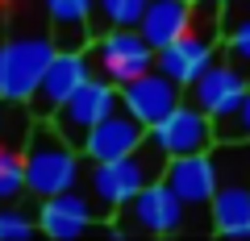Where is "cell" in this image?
Masks as SVG:
<instances>
[{
	"instance_id": "1",
	"label": "cell",
	"mask_w": 250,
	"mask_h": 241,
	"mask_svg": "<svg viewBox=\"0 0 250 241\" xmlns=\"http://www.w3.org/2000/svg\"><path fill=\"white\" fill-rule=\"evenodd\" d=\"M213 229L221 237H250V142H217L213 150Z\"/></svg>"
},
{
	"instance_id": "2",
	"label": "cell",
	"mask_w": 250,
	"mask_h": 241,
	"mask_svg": "<svg viewBox=\"0 0 250 241\" xmlns=\"http://www.w3.org/2000/svg\"><path fill=\"white\" fill-rule=\"evenodd\" d=\"M163 170H167V154H163L159 146H154V137L146 133V142L138 146V150L121 154V158H108V162H92V175H88L92 204L104 208V212H121L146 183L163 179Z\"/></svg>"
},
{
	"instance_id": "3",
	"label": "cell",
	"mask_w": 250,
	"mask_h": 241,
	"mask_svg": "<svg viewBox=\"0 0 250 241\" xmlns=\"http://www.w3.org/2000/svg\"><path fill=\"white\" fill-rule=\"evenodd\" d=\"M21 154H25V191H34L38 200L75 187V179H80V150L54 129V121L29 125Z\"/></svg>"
},
{
	"instance_id": "4",
	"label": "cell",
	"mask_w": 250,
	"mask_h": 241,
	"mask_svg": "<svg viewBox=\"0 0 250 241\" xmlns=\"http://www.w3.org/2000/svg\"><path fill=\"white\" fill-rule=\"evenodd\" d=\"M54 50V34H25V37H9L0 42V100L13 104H29V96L42 83V71L50 67Z\"/></svg>"
},
{
	"instance_id": "5",
	"label": "cell",
	"mask_w": 250,
	"mask_h": 241,
	"mask_svg": "<svg viewBox=\"0 0 250 241\" xmlns=\"http://www.w3.org/2000/svg\"><path fill=\"white\" fill-rule=\"evenodd\" d=\"M154 46L142 37V29H108V34H96L88 42V63H92V75L108 83H129L138 79L142 71L154 67Z\"/></svg>"
},
{
	"instance_id": "6",
	"label": "cell",
	"mask_w": 250,
	"mask_h": 241,
	"mask_svg": "<svg viewBox=\"0 0 250 241\" xmlns=\"http://www.w3.org/2000/svg\"><path fill=\"white\" fill-rule=\"evenodd\" d=\"M117 104H121V88L108 83V79H100V75H88L71 96L62 100V108L50 116V121H54V129L80 150L83 137H88V129L96 125L100 116H108Z\"/></svg>"
},
{
	"instance_id": "7",
	"label": "cell",
	"mask_w": 250,
	"mask_h": 241,
	"mask_svg": "<svg viewBox=\"0 0 250 241\" xmlns=\"http://www.w3.org/2000/svg\"><path fill=\"white\" fill-rule=\"evenodd\" d=\"M154 146H159L167 158H184V154H205L217 146V125L205 108H196L192 100L188 104H175L159 125L150 129Z\"/></svg>"
},
{
	"instance_id": "8",
	"label": "cell",
	"mask_w": 250,
	"mask_h": 241,
	"mask_svg": "<svg viewBox=\"0 0 250 241\" xmlns=\"http://www.w3.org/2000/svg\"><path fill=\"white\" fill-rule=\"evenodd\" d=\"M217 42H221L217 21L208 29H200L196 17H192V29H188V34H179L175 42H167L159 54H154V67H159L163 75H171L175 83H184V88H188V83H192L217 58Z\"/></svg>"
},
{
	"instance_id": "9",
	"label": "cell",
	"mask_w": 250,
	"mask_h": 241,
	"mask_svg": "<svg viewBox=\"0 0 250 241\" xmlns=\"http://www.w3.org/2000/svg\"><path fill=\"white\" fill-rule=\"evenodd\" d=\"M88 75H92L88 50H54L50 67L42 71L38 92L29 96V112H34V121H50V116L62 108V100L71 96Z\"/></svg>"
},
{
	"instance_id": "10",
	"label": "cell",
	"mask_w": 250,
	"mask_h": 241,
	"mask_svg": "<svg viewBox=\"0 0 250 241\" xmlns=\"http://www.w3.org/2000/svg\"><path fill=\"white\" fill-rule=\"evenodd\" d=\"M121 212H125V224H121V229H138V233H179V229H188V208H184V200H179L163 179L146 183V187L138 191Z\"/></svg>"
},
{
	"instance_id": "11",
	"label": "cell",
	"mask_w": 250,
	"mask_h": 241,
	"mask_svg": "<svg viewBox=\"0 0 250 241\" xmlns=\"http://www.w3.org/2000/svg\"><path fill=\"white\" fill-rule=\"evenodd\" d=\"M121 104L129 108L146 129H154L175 104H184V83H175L171 75H163L159 67H150V71H142L138 79L121 83Z\"/></svg>"
},
{
	"instance_id": "12",
	"label": "cell",
	"mask_w": 250,
	"mask_h": 241,
	"mask_svg": "<svg viewBox=\"0 0 250 241\" xmlns=\"http://www.w3.org/2000/svg\"><path fill=\"white\" fill-rule=\"evenodd\" d=\"M146 133H150V129H146L125 104H117L108 116H100L96 125L88 129V137H83L80 150L88 154L92 162H108V158H121V154L138 150V146L146 142Z\"/></svg>"
},
{
	"instance_id": "13",
	"label": "cell",
	"mask_w": 250,
	"mask_h": 241,
	"mask_svg": "<svg viewBox=\"0 0 250 241\" xmlns=\"http://www.w3.org/2000/svg\"><path fill=\"white\" fill-rule=\"evenodd\" d=\"M163 183L184 200L188 212L213 204V187H217V167H213V154H184V158H167V170H163ZM213 216V212H208Z\"/></svg>"
},
{
	"instance_id": "14",
	"label": "cell",
	"mask_w": 250,
	"mask_h": 241,
	"mask_svg": "<svg viewBox=\"0 0 250 241\" xmlns=\"http://www.w3.org/2000/svg\"><path fill=\"white\" fill-rule=\"evenodd\" d=\"M246 88H250L246 75H242L233 63H217L213 58L196 79L188 83V100H192L196 108H205V112L217 121V116H225L242 96H246Z\"/></svg>"
},
{
	"instance_id": "15",
	"label": "cell",
	"mask_w": 250,
	"mask_h": 241,
	"mask_svg": "<svg viewBox=\"0 0 250 241\" xmlns=\"http://www.w3.org/2000/svg\"><path fill=\"white\" fill-rule=\"evenodd\" d=\"M92 212H96V204L88 196H80L75 187H67L59 196L42 200V208H38V229L46 237H54V241H75L80 233L92 229Z\"/></svg>"
},
{
	"instance_id": "16",
	"label": "cell",
	"mask_w": 250,
	"mask_h": 241,
	"mask_svg": "<svg viewBox=\"0 0 250 241\" xmlns=\"http://www.w3.org/2000/svg\"><path fill=\"white\" fill-rule=\"evenodd\" d=\"M192 17H196V0H146L138 29L154 50H163L167 42L192 29Z\"/></svg>"
},
{
	"instance_id": "17",
	"label": "cell",
	"mask_w": 250,
	"mask_h": 241,
	"mask_svg": "<svg viewBox=\"0 0 250 241\" xmlns=\"http://www.w3.org/2000/svg\"><path fill=\"white\" fill-rule=\"evenodd\" d=\"M59 50H88L92 42V0H46Z\"/></svg>"
},
{
	"instance_id": "18",
	"label": "cell",
	"mask_w": 250,
	"mask_h": 241,
	"mask_svg": "<svg viewBox=\"0 0 250 241\" xmlns=\"http://www.w3.org/2000/svg\"><path fill=\"white\" fill-rule=\"evenodd\" d=\"M146 0H92V37L108 29H138Z\"/></svg>"
},
{
	"instance_id": "19",
	"label": "cell",
	"mask_w": 250,
	"mask_h": 241,
	"mask_svg": "<svg viewBox=\"0 0 250 241\" xmlns=\"http://www.w3.org/2000/svg\"><path fill=\"white\" fill-rule=\"evenodd\" d=\"M21 191H25V154L0 142V204H13Z\"/></svg>"
},
{
	"instance_id": "20",
	"label": "cell",
	"mask_w": 250,
	"mask_h": 241,
	"mask_svg": "<svg viewBox=\"0 0 250 241\" xmlns=\"http://www.w3.org/2000/svg\"><path fill=\"white\" fill-rule=\"evenodd\" d=\"M217 142H250V88L225 116H217Z\"/></svg>"
},
{
	"instance_id": "21",
	"label": "cell",
	"mask_w": 250,
	"mask_h": 241,
	"mask_svg": "<svg viewBox=\"0 0 250 241\" xmlns=\"http://www.w3.org/2000/svg\"><path fill=\"white\" fill-rule=\"evenodd\" d=\"M225 54L238 71H250V13L225 21Z\"/></svg>"
},
{
	"instance_id": "22",
	"label": "cell",
	"mask_w": 250,
	"mask_h": 241,
	"mask_svg": "<svg viewBox=\"0 0 250 241\" xmlns=\"http://www.w3.org/2000/svg\"><path fill=\"white\" fill-rule=\"evenodd\" d=\"M34 233H38V216L0 204V241H25V237H34Z\"/></svg>"
},
{
	"instance_id": "23",
	"label": "cell",
	"mask_w": 250,
	"mask_h": 241,
	"mask_svg": "<svg viewBox=\"0 0 250 241\" xmlns=\"http://www.w3.org/2000/svg\"><path fill=\"white\" fill-rule=\"evenodd\" d=\"M34 112H25L21 104H13V100H0V142H9V137H25L29 133V121ZM13 146V142H9Z\"/></svg>"
},
{
	"instance_id": "24",
	"label": "cell",
	"mask_w": 250,
	"mask_h": 241,
	"mask_svg": "<svg viewBox=\"0 0 250 241\" xmlns=\"http://www.w3.org/2000/svg\"><path fill=\"white\" fill-rule=\"evenodd\" d=\"M205 4H221V9H225V4H233V0H205Z\"/></svg>"
}]
</instances>
